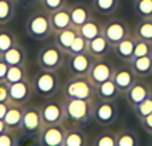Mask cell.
<instances>
[{
	"label": "cell",
	"mask_w": 152,
	"mask_h": 146,
	"mask_svg": "<svg viewBox=\"0 0 152 146\" xmlns=\"http://www.w3.org/2000/svg\"><path fill=\"white\" fill-rule=\"evenodd\" d=\"M63 97L66 100H87L95 101V85L87 75H70L63 85Z\"/></svg>",
	"instance_id": "1"
},
{
	"label": "cell",
	"mask_w": 152,
	"mask_h": 146,
	"mask_svg": "<svg viewBox=\"0 0 152 146\" xmlns=\"http://www.w3.org/2000/svg\"><path fill=\"white\" fill-rule=\"evenodd\" d=\"M66 121L74 126L84 128L93 121L94 101L87 100H66L64 98Z\"/></svg>",
	"instance_id": "2"
},
{
	"label": "cell",
	"mask_w": 152,
	"mask_h": 146,
	"mask_svg": "<svg viewBox=\"0 0 152 146\" xmlns=\"http://www.w3.org/2000/svg\"><path fill=\"white\" fill-rule=\"evenodd\" d=\"M31 84H33L34 94L46 100L56 97L61 89V81L57 75V71H48L40 68L39 73L34 74Z\"/></svg>",
	"instance_id": "3"
},
{
	"label": "cell",
	"mask_w": 152,
	"mask_h": 146,
	"mask_svg": "<svg viewBox=\"0 0 152 146\" xmlns=\"http://www.w3.org/2000/svg\"><path fill=\"white\" fill-rule=\"evenodd\" d=\"M26 33L30 38L36 41H44L54 34L53 26L50 21V13L34 12L26 21Z\"/></svg>",
	"instance_id": "4"
},
{
	"label": "cell",
	"mask_w": 152,
	"mask_h": 146,
	"mask_svg": "<svg viewBox=\"0 0 152 146\" xmlns=\"http://www.w3.org/2000/svg\"><path fill=\"white\" fill-rule=\"evenodd\" d=\"M44 126L41 112L36 106H24V113H23V121H21V129H20V136L23 140H34L37 142L40 132ZM21 140V142H23ZM20 142V143H21Z\"/></svg>",
	"instance_id": "5"
},
{
	"label": "cell",
	"mask_w": 152,
	"mask_h": 146,
	"mask_svg": "<svg viewBox=\"0 0 152 146\" xmlns=\"http://www.w3.org/2000/svg\"><path fill=\"white\" fill-rule=\"evenodd\" d=\"M64 51L56 43L46 44L37 53V64L41 70L58 71L64 64Z\"/></svg>",
	"instance_id": "6"
},
{
	"label": "cell",
	"mask_w": 152,
	"mask_h": 146,
	"mask_svg": "<svg viewBox=\"0 0 152 146\" xmlns=\"http://www.w3.org/2000/svg\"><path fill=\"white\" fill-rule=\"evenodd\" d=\"M118 119V106L115 101H94L93 121H95L101 126H110L115 123Z\"/></svg>",
	"instance_id": "7"
},
{
	"label": "cell",
	"mask_w": 152,
	"mask_h": 146,
	"mask_svg": "<svg viewBox=\"0 0 152 146\" xmlns=\"http://www.w3.org/2000/svg\"><path fill=\"white\" fill-rule=\"evenodd\" d=\"M48 100L50 101H46L40 108L44 125H54V123L66 122L64 101L53 100V98H48Z\"/></svg>",
	"instance_id": "8"
},
{
	"label": "cell",
	"mask_w": 152,
	"mask_h": 146,
	"mask_svg": "<svg viewBox=\"0 0 152 146\" xmlns=\"http://www.w3.org/2000/svg\"><path fill=\"white\" fill-rule=\"evenodd\" d=\"M67 128L63 123H54V125H44L39 138L37 143L41 146H63L66 138Z\"/></svg>",
	"instance_id": "9"
},
{
	"label": "cell",
	"mask_w": 152,
	"mask_h": 146,
	"mask_svg": "<svg viewBox=\"0 0 152 146\" xmlns=\"http://www.w3.org/2000/svg\"><path fill=\"white\" fill-rule=\"evenodd\" d=\"M102 34L105 36V38L111 46H117L119 41H122L124 38H126L128 36H131L129 27L124 20L121 19H113V20L107 21L105 24L102 26Z\"/></svg>",
	"instance_id": "10"
},
{
	"label": "cell",
	"mask_w": 152,
	"mask_h": 146,
	"mask_svg": "<svg viewBox=\"0 0 152 146\" xmlns=\"http://www.w3.org/2000/svg\"><path fill=\"white\" fill-rule=\"evenodd\" d=\"M114 65L110 61L104 60V58H94L93 65L88 71V80L97 86L98 84H102L108 80H113L114 75Z\"/></svg>",
	"instance_id": "11"
},
{
	"label": "cell",
	"mask_w": 152,
	"mask_h": 146,
	"mask_svg": "<svg viewBox=\"0 0 152 146\" xmlns=\"http://www.w3.org/2000/svg\"><path fill=\"white\" fill-rule=\"evenodd\" d=\"M33 94V84L28 81V78L14 84H9V102L26 105L31 100Z\"/></svg>",
	"instance_id": "12"
},
{
	"label": "cell",
	"mask_w": 152,
	"mask_h": 146,
	"mask_svg": "<svg viewBox=\"0 0 152 146\" xmlns=\"http://www.w3.org/2000/svg\"><path fill=\"white\" fill-rule=\"evenodd\" d=\"M93 61L94 58L88 53L68 54V61H67L68 74L70 75H88Z\"/></svg>",
	"instance_id": "13"
},
{
	"label": "cell",
	"mask_w": 152,
	"mask_h": 146,
	"mask_svg": "<svg viewBox=\"0 0 152 146\" xmlns=\"http://www.w3.org/2000/svg\"><path fill=\"white\" fill-rule=\"evenodd\" d=\"M151 94H152L151 86L148 85L146 82H144V81L137 80L131 85V88L125 92V100L128 102V105L132 108V106L141 104L144 100H146Z\"/></svg>",
	"instance_id": "14"
},
{
	"label": "cell",
	"mask_w": 152,
	"mask_h": 146,
	"mask_svg": "<svg viewBox=\"0 0 152 146\" xmlns=\"http://www.w3.org/2000/svg\"><path fill=\"white\" fill-rule=\"evenodd\" d=\"M137 80H138V77H137V74L134 73V70L131 68V65L129 67H117V68L114 70L113 81L115 82V85L118 86V89L122 94H125Z\"/></svg>",
	"instance_id": "15"
},
{
	"label": "cell",
	"mask_w": 152,
	"mask_h": 146,
	"mask_svg": "<svg viewBox=\"0 0 152 146\" xmlns=\"http://www.w3.org/2000/svg\"><path fill=\"white\" fill-rule=\"evenodd\" d=\"M24 106L26 105L9 102L7 112L4 115V119H3L9 131L20 132V129H21V121H23V113H24Z\"/></svg>",
	"instance_id": "16"
},
{
	"label": "cell",
	"mask_w": 152,
	"mask_h": 146,
	"mask_svg": "<svg viewBox=\"0 0 152 146\" xmlns=\"http://www.w3.org/2000/svg\"><path fill=\"white\" fill-rule=\"evenodd\" d=\"M70 7V19H71V26L75 28H80L83 24H86L90 20L91 16V10L90 7L84 4V3H74Z\"/></svg>",
	"instance_id": "17"
},
{
	"label": "cell",
	"mask_w": 152,
	"mask_h": 146,
	"mask_svg": "<svg viewBox=\"0 0 152 146\" xmlns=\"http://www.w3.org/2000/svg\"><path fill=\"white\" fill-rule=\"evenodd\" d=\"M111 50H113V46L105 38L104 34H99L98 37L88 41V54L93 58H104Z\"/></svg>",
	"instance_id": "18"
},
{
	"label": "cell",
	"mask_w": 152,
	"mask_h": 146,
	"mask_svg": "<svg viewBox=\"0 0 152 146\" xmlns=\"http://www.w3.org/2000/svg\"><path fill=\"white\" fill-rule=\"evenodd\" d=\"M0 58L6 62L7 65H26L27 54L26 50L20 46L19 43H16L12 48H9L7 51L0 54Z\"/></svg>",
	"instance_id": "19"
},
{
	"label": "cell",
	"mask_w": 152,
	"mask_h": 146,
	"mask_svg": "<svg viewBox=\"0 0 152 146\" xmlns=\"http://www.w3.org/2000/svg\"><path fill=\"white\" fill-rule=\"evenodd\" d=\"M135 43H137V38L134 36H128L126 38L119 41L117 46H114L113 50L117 55V58H119L121 61H125V62H129L134 58Z\"/></svg>",
	"instance_id": "20"
},
{
	"label": "cell",
	"mask_w": 152,
	"mask_h": 146,
	"mask_svg": "<svg viewBox=\"0 0 152 146\" xmlns=\"http://www.w3.org/2000/svg\"><path fill=\"white\" fill-rule=\"evenodd\" d=\"M50 21H51V26H53L54 33L60 31V30H64L71 27V19H70V7L64 6L50 13Z\"/></svg>",
	"instance_id": "21"
},
{
	"label": "cell",
	"mask_w": 152,
	"mask_h": 146,
	"mask_svg": "<svg viewBox=\"0 0 152 146\" xmlns=\"http://www.w3.org/2000/svg\"><path fill=\"white\" fill-rule=\"evenodd\" d=\"M77 36H78V28H75V27L71 26V27H68V28L56 31V33H54V43H56L64 53H67V50L73 44L74 38H75Z\"/></svg>",
	"instance_id": "22"
},
{
	"label": "cell",
	"mask_w": 152,
	"mask_h": 146,
	"mask_svg": "<svg viewBox=\"0 0 152 146\" xmlns=\"http://www.w3.org/2000/svg\"><path fill=\"white\" fill-rule=\"evenodd\" d=\"M129 65L138 78H145L152 74V55L137 57L129 61Z\"/></svg>",
	"instance_id": "23"
},
{
	"label": "cell",
	"mask_w": 152,
	"mask_h": 146,
	"mask_svg": "<svg viewBox=\"0 0 152 146\" xmlns=\"http://www.w3.org/2000/svg\"><path fill=\"white\" fill-rule=\"evenodd\" d=\"M95 94H97V100L115 101L119 97L121 91L118 89V86L115 85V82L113 80H108L95 86Z\"/></svg>",
	"instance_id": "24"
},
{
	"label": "cell",
	"mask_w": 152,
	"mask_h": 146,
	"mask_svg": "<svg viewBox=\"0 0 152 146\" xmlns=\"http://www.w3.org/2000/svg\"><path fill=\"white\" fill-rule=\"evenodd\" d=\"M87 143H88L87 135L80 126L73 125L71 128H67L63 146H86Z\"/></svg>",
	"instance_id": "25"
},
{
	"label": "cell",
	"mask_w": 152,
	"mask_h": 146,
	"mask_svg": "<svg viewBox=\"0 0 152 146\" xmlns=\"http://www.w3.org/2000/svg\"><path fill=\"white\" fill-rule=\"evenodd\" d=\"M78 33L86 38V40H93L95 37H98L99 34H102V26L99 24L98 20H95V19H90V20L87 21L86 24H83V26L78 28Z\"/></svg>",
	"instance_id": "26"
},
{
	"label": "cell",
	"mask_w": 152,
	"mask_h": 146,
	"mask_svg": "<svg viewBox=\"0 0 152 146\" xmlns=\"http://www.w3.org/2000/svg\"><path fill=\"white\" fill-rule=\"evenodd\" d=\"M119 0H93V9L101 16H111L117 12Z\"/></svg>",
	"instance_id": "27"
},
{
	"label": "cell",
	"mask_w": 152,
	"mask_h": 146,
	"mask_svg": "<svg viewBox=\"0 0 152 146\" xmlns=\"http://www.w3.org/2000/svg\"><path fill=\"white\" fill-rule=\"evenodd\" d=\"M16 14V0H0V24H7Z\"/></svg>",
	"instance_id": "28"
},
{
	"label": "cell",
	"mask_w": 152,
	"mask_h": 146,
	"mask_svg": "<svg viewBox=\"0 0 152 146\" xmlns=\"http://www.w3.org/2000/svg\"><path fill=\"white\" fill-rule=\"evenodd\" d=\"M139 138L132 129H121L117 132V146H138Z\"/></svg>",
	"instance_id": "29"
},
{
	"label": "cell",
	"mask_w": 152,
	"mask_h": 146,
	"mask_svg": "<svg viewBox=\"0 0 152 146\" xmlns=\"http://www.w3.org/2000/svg\"><path fill=\"white\" fill-rule=\"evenodd\" d=\"M134 37L152 43V20H141L134 28Z\"/></svg>",
	"instance_id": "30"
},
{
	"label": "cell",
	"mask_w": 152,
	"mask_h": 146,
	"mask_svg": "<svg viewBox=\"0 0 152 146\" xmlns=\"http://www.w3.org/2000/svg\"><path fill=\"white\" fill-rule=\"evenodd\" d=\"M134 12L141 20H152V0H134Z\"/></svg>",
	"instance_id": "31"
},
{
	"label": "cell",
	"mask_w": 152,
	"mask_h": 146,
	"mask_svg": "<svg viewBox=\"0 0 152 146\" xmlns=\"http://www.w3.org/2000/svg\"><path fill=\"white\" fill-rule=\"evenodd\" d=\"M27 80V70L24 65H10L6 74L7 84H14L19 81Z\"/></svg>",
	"instance_id": "32"
},
{
	"label": "cell",
	"mask_w": 152,
	"mask_h": 146,
	"mask_svg": "<svg viewBox=\"0 0 152 146\" xmlns=\"http://www.w3.org/2000/svg\"><path fill=\"white\" fill-rule=\"evenodd\" d=\"M16 43H17V38L13 31L0 28V54L7 51L9 48H12Z\"/></svg>",
	"instance_id": "33"
},
{
	"label": "cell",
	"mask_w": 152,
	"mask_h": 146,
	"mask_svg": "<svg viewBox=\"0 0 152 146\" xmlns=\"http://www.w3.org/2000/svg\"><path fill=\"white\" fill-rule=\"evenodd\" d=\"M93 146H117V132H101L93 140Z\"/></svg>",
	"instance_id": "34"
},
{
	"label": "cell",
	"mask_w": 152,
	"mask_h": 146,
	"mask_svg": "<svg viewBox=\"0 0 152 146\" xmlns=\"http://www.w3.org/2000/svg\"><path fill=\"white\" fill-rule=\"evenodd\" d=\"M132 112L138 119L144 118V116H148L149 113H152V94L146 100L142 101L141 104L132 106Z\"/></svg>",
	"instance_id": "35"
},
{
	"label": "cell",
	"mask_w": 152,
	"mask_h": 146,
	"mask_svg": "<svg viewBox=\"0 0 152 146\" xmlns=\"http://www.w3.org/2000/svg\"><path fill=\"white\" fill-rule=\"evenodd\" d=\"M84 53H88V40H86L78 33V36L74 38L73 44L70 46V48L67 50L66 54H84Z\"/></svg>",
	"instance_id": "36"
},
{
	"label": "cell",
	"mask_w": 152,
	"mask_h": 146,
	"mask_svg": "<svg viewBox=\"0 0 152 146\" xmlns=\"http://www.w3.org/2000/svg\"><path fill=\"white\" fill-rule=\"evenodd\" d=\"M144 55H152V43L145 40H138L135 43V50H134V58L137 57H144Z\"/></svg>",
	"instance_id": "37"
},
{
	"label": "cell",
	"mask_w": 152,
	"mask_h": 146,
	"mask_svg": "<svg viewBox=\"0 0 152 146\" xmlns=\"http://www.w3.org/2000/svg\"><path fill=\"white\" fill-rule=\"evenodd\" d=\"M20 145V139L17 136V132L9 131L0 133V146H17Z\"/></svg>",
	"instance_id": "38"
},
{
	"label": "cell",
	"mask_w": 152,
	"mask_h": 146,
	"mask_svg": "<svg viewBox=\"0 0 152 146\" xmlns=\"http://www.w3.org/2000/svg\"><path fill=\"white\" fill-rule=\"evenodd\" d=\"M40 4L47 13H51V12H56L61 7L67 6V0H40Z\"/></svg>",
	"instance_id": "39"
},
{
	"label": "cell",
	"mask_w": 152,
	"mask_h": 146,
	"mask_svg": "<svg viewBox=\"0 0 152 146\" xmlns=\"http://www.w3.org/2000/svg\"><path fill=\"white\" fill-rule=\"evenodd\" d=\"M139 123H141V126H142V129H144L148 135H151L152 136V113H149L148 116L141 118V119H139Z\"/></svg>",
	"instance_id": "40"
},
{
	"label": "cell",
	"mask_w": 152,
	"mask_h": 146,
	"mask_svg": "<svg viewBox=\"0 0 152 146\" xmlns=\"http://www.w3.org/2000/svg\"><path fill=\"white\" fill-rule=\"evenodd\" d=\"M0 102H9V84L0 81Z\"/></svg>",
	"instance_id": "41"
},
{
	"label": "cell",
	"mask_w": 152,
	"mask_h": 146,
	"mask_svg": "<svg viewBox=\"0 0 152 146\" xmlns=\"http://www.w3.org/2000/svg\"><path fill=\"white\" fill-rule=\"evenodd\" d=\"M16 4L23 9H33L40 4V0H16Z\"/></svg>",
	"instance_id": "42"
},
{
	"label": "cell",
	"mask_w": 152,
	"mask_h": 146,
	"mask_svg": "<svg viewBox=\"0 0 152 146\" xmlns=\"http://www.w3.org/2000/svg\"><path fill=\"white\" fill-rule=\"evenodd\" d=\"M7 70H9V65L0 58V81H6Z\"/></svg>",
	"instance_id": "43"
},
{
	"label": "cell",
	"mask_w": 152,
	"mask_h": 146,
	"mask_svg": "<svg viewBox=\"0 0 152 146\" xmlns=\"http://www.w3.org/2000/svg\"><path fill=\"white\" fill-rule=\"evenodd\" d=\"M9 102H0V119H4V115L7 112Z\"/></svg>",
	"instance_id": "44"
},
{
	"label": "cell",
	"mask_w": 152,
	"mask_h": 146,
	"mask_svg": "<svg viewBox=\"0 0 152 146\" xmlns=\"http://www.w3.org/2000/svg\"><path fill=\"white\" fill-rule=\"evenodd\" d=\"M6 131H7V126H6V123H4V121L0 119V133L6 132Z\"/></svg>",
	"instance_id": "45"
}]
</instances>
